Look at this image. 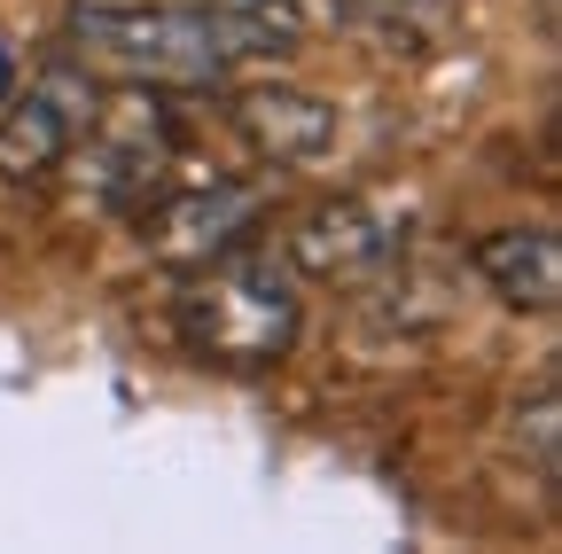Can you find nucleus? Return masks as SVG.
<instances>
[{
	"mask_svg": "<svg viewBox=\"0 0 562 554\" xmlns=\"http://www.w3.org/2000/svg\"><path fill=\"white\" fill-rule=\"evenodd\" d=\"M469 265L508 313H554L562 305V242L554 227H492L469 242Z\"/></svg>",
	"mask_w": 562,
	"mask_h": 554,
	"instance_id": "obj_7",
	"label": "nucleus"
},
{
	"mask_svg": "<svg viewBox=\"0 0 562 554\" xmlns=\"http://www.w3.org/2000/svg\"><path fill=\"white\" fill-rule=\"evenodd\" d=\"M235 133L266 157V165H328L336 157V102L305 94V87H243L227 102Z\"/></svg>",
	"mask_w": 562,
	"mask_h": 554,
	"instance_id": "obj_6",
	"label": "nucleus"
},
{
	"mask_svg": "<svg viewBox=\"0 0 562 554\" xmlns=\"http://www.w3.org/2000/svg\"><path fill=\"white\" fill-rule=\"evenodd\" d=\"M172 336L180 352L227 375H266L297 352L305 336V297H297V265L266 258V250H220L188 265V282L172 297Z\"/></svg>",
	"mask_w": 562,
	"mask_h": 554,
	"instance_id": "obj_1",
	"label": "nucleus"
},
{
	"mask_svg": "<svg viewBox=\"0 0 562 554\" xmlns=\"http://www.w3.org/2000/svg\"><path fill=\"white\" fill-rule=\"evenodd\" d=\"M70 142H79V125H70V110H63V94H24L9 117H0V180H47L63 157H70Z\"/></svg>",
	"mask_w": 562,
	"mask_h": 554,
	"instance_id": "obj_8",
	"label": "nucleus"
},
{
	"mask_svg": "<svg viewBox=\"0 0 562 554\" xmlns=\"http://www.w3.org/2000/svg\"><path fill=\"white\" fill-rule=\"evenodd\" d=\"M266 212V195L243 180H188V188H157L140 203V242L165 265H203L220 250H243L250 227Z\"/></svg>",
	"mask_w": 562,
	"mask_h": 554,
	"instance_id": "obj_3",
	"label": "nucleus"
},
{
	"mask_svg": "<svg viewBox=\"0 0 562 554\" xmlns=\"http://www.w3.org/2000/svg\"><path fill=\"white\" fill-rule=\"evenodd\" d=\"M70 47L140 87H220L227 79V47L211 32L203 0H79L70 9Z\"/></svg>",
	"mask_w": 562,
	"mask_h": 554,
	"instance_id": "obj_2",
	"label": "nucleus"
},
{
	"mask_svg": "<svg viewBox=\"0 0 562 554\" xmlns=\"http://www.w3.org/2000/svg\"><path fill=\"white\" fill-rule=\"evenodd\" d=\"M87 157L110 195H157L165 172L180 165V117L165 110V87L125 79V94H110V110H94Z\"/></svg>",
	"mask_w": 562,
	"mask_h": 554,
	"instance_id": "obj_4",
	"label": "nucleus"
},
{
	"mask_svg": "<svg viewBox=\"0 0 562 554\" xmlns=\"http://www.w3.org/2000/svg\"><path fill=\"white\" fill-rule=\"evenodd\" d=\"M516 453H531V476L554 484L562 476V391L539 383L524 406H516Z\"/></svg>",
	"mask_w": 562,
	"mask_h": 554,
	"instance_id": "obj_9",
	"label": "nucleus"
},
{
	"mask_svg": "<svg viewBox=\"0 0 562 554\" xmlns=\"http://www.w3.org/2000/svg\"><path fill=\"white\" fill-rule=\"evenodd\" d=\"M398 250V219L368 195H336V203H313V212L290 227V265L313 273V282H360L383 258Z\"/></svg>",
	"mask_w": 562,
	"mask_h": 554,
	"instance_id": "obj_5",
	"label": "nucleus"
}]
</instances>
